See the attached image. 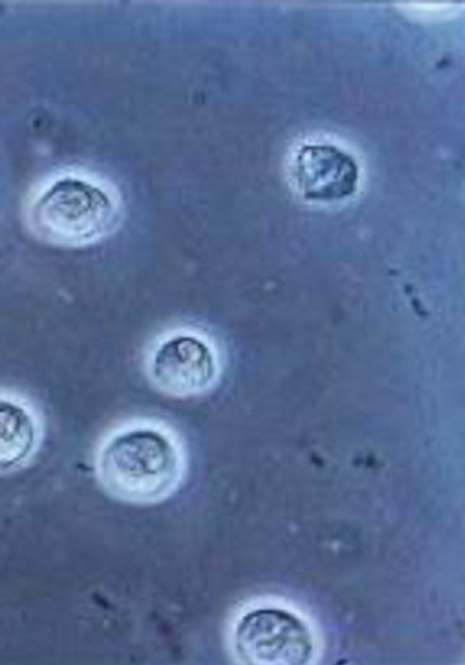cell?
Returning <instances> with one entry per match:
<instances>
[{
	"label": "cell",
	"instance_id": "3957f363",
	"mask_svg": "<svg viewBox=\"0 0 465 665\" xmlns=\"http://www.w3.org/2000/svg\"><path fill=\"white\" fill-rule=\"evenodd\" d=\"M221 352L206 333L177 327L159 336L144 358V371L160 392L174 398L205 394L220 381Z\"/></svg>",
	"mask_w": 465,
	"mask_h": 665
},
{
	"label": "cell",
	"instance_id": "7a4b0ae2",
	"mask_svg": "<svg viewBox=\"0 0 465 665\" xmlns=\"http://www.w3.org/2000/svg\"><path fill=\"white\" fill-rule=\"evenodd\" d=\"M122 207L118 195L105 183L66 174L45 185L27 212L31 230L43 240L64 247L98 242L119 227Z\"/></svg>",
	"mask_w": 465,
	"mask_h": 665
},
{
	"label": "cell",
	"instance_id": "5b68a950",
	"mask_svg": "<svg viewBox=\"0 0 465 665\" xmlns=\"http://www.w3.org/2000/svg\"><path fill=\"white\" fill-rule=\"evenodd\" d=\"M296 178L305 197L335 200L356 187L357 165L352 157L331 145L302 147L297 157Z\"/></svg>",
	"mask_w": 465,
	"mask_h": 665
},
{
	"label": "cell",
	"instance_id": "277c9868",
	"mask_svg": "<svg viewBox=\"0 0 465 665\" xmlns=\"http://www.w3.org/2000/svg\"><path fill=\"white\" fill-rule=\"evenodd\" d=\"M226 633L229 652L241 664H302L311 653V640L303 624L276 607L239 606Z\"/></svg>",
	"mask_w": 465,
	"mask_h": 665
},
{
	"label": "cell",
	"instance_id": "6da1fadb",
	"mask_svg": "<svg viewBox=\"0 0 465 665\" xmlns=\"http://www.w3.org/2000/svg\"><path fill=\"white\" fill-rule=\"evenodd\" d=\"M183 439L170 425L138 418L107 431L94 452V472L100 486L114 499L151 505L173 496L187 471Z\"/></svg>",
	"mask_w": 465,
	"mask_h": 665
},
{
	"label": "cell",
	"instance_id": "8992f818",
	"mask_svg": "<svg viewBox=\"0 0 465 665\" xmlns=\"http://www.w3.org/2000/svg\"><path fill=\"white\" fill-rule=\"evenodd\" d=\"M42 438L43 425L36 410L19 397L0 393V473L29 461Z\"/></svg>",
	"mask_w": 465,
	"mask_h": 665
}]
</instances>
